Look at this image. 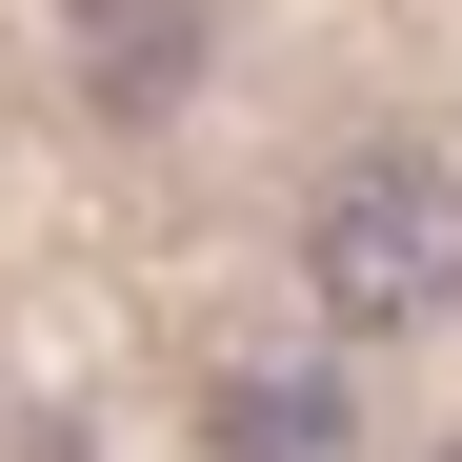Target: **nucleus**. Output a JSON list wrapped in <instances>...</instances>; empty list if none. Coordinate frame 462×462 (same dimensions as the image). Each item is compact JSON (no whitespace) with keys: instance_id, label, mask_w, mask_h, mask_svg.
<instances>
[{"instance_id":"f257e3e1","label":"nucleus","mask_w":462,"mask_h":462,"mask_svg":"<svg viewBox=\"0 0 462 462\" xmlns=\"http://www.w3.org/2000/svg\"><path fill=\"white\" fill-rule=\"evenodd\" d=\"M301 282H322V322L342 342H402V322H442L462 301V181L442 162H342L322 181V221H301Z\"/></svg>"},{"instance_id":"f03ea898","label":"nucleus","mask_w":462,"mask_h":462,"mask_svg":"<svg viewBox=\"0 0 462 462\" xmlns=\"http://www.w3.org/2000/svg\"><path fill=\"white\" fill-rule=\"evenodd\" d=\"M81 81H101V121H162L201 81V21L181 0H81Z\"/></svg>"},{"instance_id":"7ed1b4c3","label":"nucleus","mask_w":462,"mask_h":462,"mask_svg":"<svg viewBox=\"0 0 462 462\" xmlns=\"http://www.w3.org/2000/svg\"><path fill=\"white\" fill-rule=\"evenodd\" d=\"M221 462H342V382H221Z\"/></svg>"},{"instance_id":"20e7f679","label":"nucleus","mask_w":462,"mask_h":462,"mask_svg":"<svg viewBox=\"0 0 462 462\" xmlns=\"http://www.w3.org/2000/svg\"><path fill=\"white\" fill-rule=\"evenodd\" d=\"M442 462H462V442H442Z\"/></svg>"}]
</instances>
